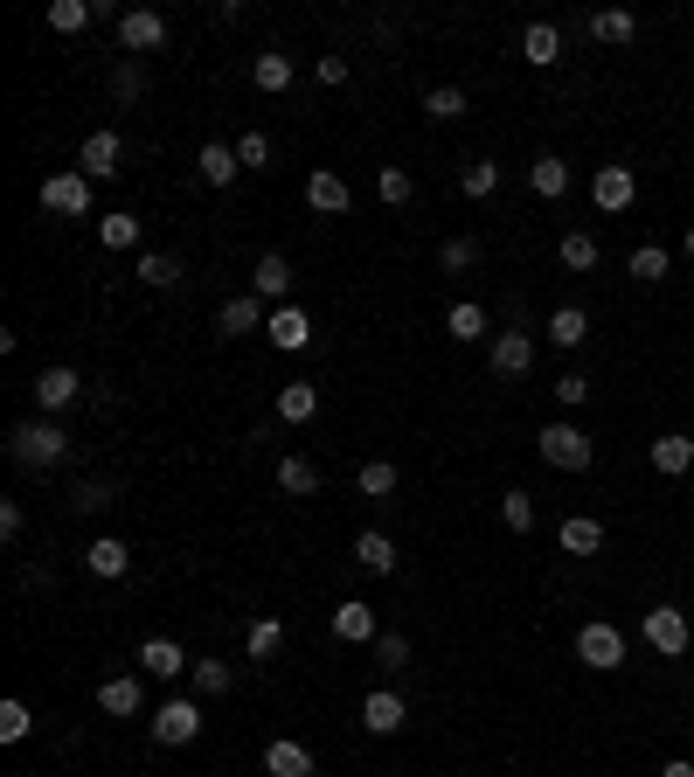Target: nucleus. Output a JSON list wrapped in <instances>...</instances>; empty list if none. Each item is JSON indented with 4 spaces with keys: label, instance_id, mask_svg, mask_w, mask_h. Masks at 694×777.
I'll return each instance as SVG.
<instances>
[{
    "label": "nucleus",
    "instance_id": "obj_1",
    "mask_svg": "<svg viewBox=\"0 0 694 777\" xmlns=\"http://www.w3.org/2000/svg\"><path fill=\"white\" fill-rule=\"evenodd\" d=\"M8 452H14V465H29V473H49V465L70 458V437L49 424V417H35V424H21V431L8 437Z\"/></svg>",
    "mask_w": 694,
    "mask_h": 777
},
{
    "label": "nucleus",
    "instance_id": "obj_2",
    "mask_svg": "<svg viewBox=\"0 0 694 777\" xmlns=\"http://www.w3.org/2000/svg\"><path fill=\"white\" fill-rule=\"evenodd\" d=\"M542 465H556V473H590L598 465V445H590V431H577V424H542Z\"/></svg>",
    "mask_w": 694,
    "mask_h": 777
},
{
    "label": "nucleus",
    "instance_id": "obj_3",
    "mask_svg": "<svg viewBox=\"0 0 694 777\" xmlns=\"http://www.w3.org/2000/svg\"><path fill=\"white\" fill-rule=\"evenodd\" d=\"M195 736H201V702H195V694H174V702L153 708V743H160V749H182Z\"/></svg>",
    "mask_w": 694,
    "mask_h": 777
},
{
    "label": "nucleus",
    "instance_id": "obj_4",
    "mask_svg": "<svg viewBox=\"0 0 694 777\" xmlns=\"http://www.w3.org/2000/svg\"><path fill=\"white\" fill-rule=\"evenodd\" d=\"M577 660L598 666V673H619V666H625V632L604 625V618H590V625L577 632Z\"/></svg>",
    "mask_w": 694,
    "mask_h": 777
},
{
    "label": "nucleus",
    "instance_id": "obj_5",
    "mask_svg": "<svg viewBox=\"0 0 694 777\" xmlns=\"http://www.w3.org/2000/svg\"><path fill=\"white\" fill-rule=\"evenodd\" d=\"M42 209L49 216H91V174L84 167H63L42 180Z\"/></svg>",
    "mask_w": 694,
    "mask_h": 777
},
{
    "label": "nucleus",
    "instance_id": "obj_6",
    "mask_svg": "<svg viewBox=\"0 0 694 777\" xmlns=\"http://www.w3.org/2000/svg\"><path fill=\"white\" fill-rule=\"evenodd\" d=\"M639 632H646V645H653L660 660H681L687 645H694V632H687V611H674V604H653Z\"/></svg>",
    "mask_w": 694,
    "mask_h": 777
},
{
    "label": "nucleus",
    "instance_id": "obj_7",
    "mask_svg": "<svg viewBox=\"0 0 694 777\" xmlns=\"http://www.w3.org/2000/svg\"><path fill=\"white\" fill-rule=\"evenodd\" d=\"M118 42H125V56H153V49H167V21L153 8H125L118 14Z\"/></svg>",
    "mask_w": 694,
    "mask_h": 777
},
{
    "label": "nucleus",
    "instance_id": "obj_8",
    "mask_svg": "<svg viewBox=\"0 0 694 777\" xmlns=\"http://www.w3.org/2000/svg\"><path fill=\"white\" fill-rule=\"evenodd\" d=\"M632 195H639V174L632 167H598V174H590V201H598L604 216H625Z\"/></svg>",
    "mask_w": 694,
    "mask_h": 777
},
{
    "label": "nucleus",
    "instance_id": "obj_9",
    "mask_svg": "<svg viewBox=\"0 0 694 777\" xmlns=\"http://www.w3.org/2000/svg\"><path fill=\"white\" fill-rule=\"evenodd\" d=\"M305 201H313V216H348L354 209V188L333 167H313V174H305Z\"/></svg>",
    "mask_w": 694,
    "mask_h": 777
},
{
    "label": "nucleus",
    "instance_id": "obj_10",
    "mask_svg": "<svg viewBox=\"0 0 694 777\" xmlns=\"http://www.w3.org/2000/svg\"><path fill=\"white\" fill-rule=\"evenodd\" d=\"M76 396H84V382H76V369H63V361H56V369H42V375H35V410H42V417H56V410H70Z\"/></svg>",
    "mask_w": 694,
    "mask_h": 777
},
{
    "label": "nucleus",
    "instance_id": "obj_11",
    "mask_svg": "<svg viewBox=\"0 0 694 777\" xmlns=\"http://www.w3.org/2000/svg\"><path fill=\"white\" fill-rule=\"evenodd\" d=\"M535 369V333L528 327H507L500 341H494V375H507V382H521Z\"/></svg>",
    "mask_w": 694,
    "mask_h": 777
},
{
    "label": "nucleus",
    "instance_id": "obj_12",
    "mask_svg": "<svg viewBox=\"0 0 694 777\" xmlns=\"http://www.w3.org/2000/svg\"><path fill=\"white\" fill-rule=\"evenodd\" d=\"M403 722H410L403 694H396V687H369V702H362V729H369V736H396Z\"/></svg>",
    "mask_w": 694,
    "mask_h": 777
},
{
    "label": "nucleus",
    "instance_id": "obj_13",
    "mask_svg": "<svg viewBox=\"0 0 694 777\" xmlns=\"http://www.w3.org/2000/svg\"><path fill=\"white\" fill-rule=\"evenodd\" d=\"M118 153H125V139L112 133V125H97V133L84 139V153H76V167H84L91 180H112L118 174Z\"/></svg>",
    "mask_w": 694,
    "mask_h": 777
},
{
    "label": "nucleus",
    "instance_id": "obj_14",
    "mask_svg": "<svg viewBox=\"0 0 694 777\" xmlns=\"http://www.w3.org/2000/svg\"><path fill=\"white\" fill-rule=\"evenodd\" d=\"M84 569H91L97 583H118L125 569H133V549H125V541H112V535H97L91 549H84Z\"/></svg>",
    "mask_w": 694,
    "mask_h": 777
},
{
    "label": "nucleus",
    "instance_id": "obj_15",
    "mask_svg": "<svg viewBox=\"0 0 694 777\" xmlns=\"http://www.w3.org/2000/svg\"><path fill=\"white\" fill-rule=\"evenodd\" d=\"M333 632H341L348 645H375V639H382V632H375V604H362V598L333 604Z\"/></svg>",
    "mask_w": 694,
    "mask_h": 777
},
{
    "label": "nucleus",
    "instance_id": "obj_16",
    "mask_svg": "<svg viewBox=\"0 0 694 777\" xmlns=\"http://www.w3.org/2000/svg\"><path fill=\"white\" fill-rule=\"evenodd\" d=\"M265 777H313V749L292 743V736L265 743Z\"/></svg>",
    "mask_w": 694,
    "mask_h": 777
},
{
    "label": "nucleus",
    "instance_id": "obj_17",
    "mask_svg": "<svg viewBox=\"0 0 694 777\" xmlns=\"http://www.w3.org/2000/svg\"><path fill=\"white\" fill-rule=\"evenodd\" d=\"M265 333H271V348H286V354H299L305 341H313V320L299 313V305H278V313L265 320Z\"/></svg>",
    "mask_w": 694,
    "mask_h": 777
},
{
    "label": "nucleus",
    "instance_id": "obj_18",
    "mask_svg": "<svg viewBox=\"0 0 694 777\" xmlns=\"http://www.w3.org/2000/svg\"><path fill=\"white\" fill-rule=\"evenodd\" d=\"M521 56H528L535 70L562 63V29H556V21H528V29H521Z\"/></svg>",
    "mask_w": 694,
    "mask_h": 777
},
{
    "label": "nucleus",
    "instance_id": "obj_19",
    "mask_svg": "<svg viewBox=\"0 0 694 777\" xmlns=\"http://www.w3.org/2000/svg\"><path fill=\"white\" fill-rule=\"evenodd\" d=\"M583 341H590V313H583V305H556V313H549V348L577 354Z\"/></svg>",
    "mask_w": 694,
    "mask_h": 777
},
{
    "label": "nucleus",
    "instance_id": "obj_20",
    "mask_svg": "<svg viewBox=\"0 0 694 777\" xmlns=\"http://www.w3.org/2000/svg\"><path fill=\"white\" fill-rule=\"evenodd\" d=\"M528 188L542 195V201H562V195H570V160H556V153H535V167H528Z\"/></svg>",
    "mask_w": 694,
    "mask_h": 777
},
{
    "label": "nucleus",
    "instance_id": "obj_21",
    "mask_svg": "<svg viewBox=\"0 0 694 777\" xmlns=\"http://www.w3.org/2000/svg\"><path fill=\"white\" fill-rule=\"evenodd\" d=\"M354 562H362V569H375V577H396V541L390 535H375V528H362V535H354Z\"/></svg>",
    "mask_w": 694,
    "mask_h": 777
},
{
    "label": "nucleus",
    "instance_id": "obj_22",
    "mask_svg": "<svg viewBox=\"0 0 694 777\" xmlns=\"http://www.w3.org/2000/svg\"><path fill=\"white\" fill-rule=\"evenodd\" d=\"M139 666L153 673V681H174V673H188L195 660H188V653H182V645H174V639H146V645H139Z\"/></svg>",
    "mask_w": 694,
    "mask_h": 777
},
{
    "label": "nucleus",
    "instance_id": "obj_23",
    "mask_svg": "<svg viewBox=\"0 0 694 777\" xmlns=\"http://www.w3.org/2000/svg\"><path fill=\"white\" fill-rule=\"evenodd\" d=\"M97 14H112L105 0H49V29H56V35H76V29H91Z\"/></svg>",
    "mask_w": 694,
    "mask_h": 777
},
{
    "label": "nucleus",
    "instance_id": "obj_24",
    "mask_svg": "<svg viewBox=\"0 0 694 777\" xmlns=\"http://www.w3.org/2000/svg\"><path fill=\"white\" fill-rule=\"evenodd\" d=\"M257 327H265V299H229L222 305V313H216V333H222V341H237V333H257Z\"/></svg>",
    "mask_w": 694,
    "mask_h": 777
},
{
    "label": "nucleus",
    "instance_id": "obj_25",
    "mask_svg": "<svg viewBox=\"0 0 694 777\" xmlns=\"http://www.w3.org/2000/svg\"><path fill=\"white\" fill-rule=\"evenodd\" d=\"M687 465H694V437H681V431L653 437V473H660V479H681Z\"/></svg>",
    "mask_w": 694,
    "mask_h": 777
},
{
    "label": "nucleus",
    "instance_id": "obj_26",
    "mask_svg": "<svg viewBox=\"0 0 694 777\" xmlns=\"http://www.w3.org/2000/svg\"><path fill=\"white\" fill-rule=\"evenodd\" d=\"M278 417H286V424H313L320 417V382H286V388H278Z\"/></svg>",
    "mask_w": 694,
    "mask_h": 777
},
{
    "label": "nucleus",
    "instance_id": "obj_27",
    "mask_svg": "<svg viewBox=\"0 0 694 777\" xmlns=\"http://www.w3.org/2000/svg\"><path fill=\"white\" fill-rule=\"evenodd\" d=\"M250 284H257V299H286L292 292V265L278 250H265V257H257V271H250Z\"/></svg>",
    "mask_w": 694,
    "mask_h": 777
},
{
    "label": "nucleus",
    "instance_id": "obj_28",
    "mask_svg": "<svg viewBox=\"0 0 694 777\" xmlns=\"http://www.w3.org/2000/svg\"><path fill=\"white\" fill-rule=\"evenodd\" d=\"M133 278L146 284V292H174V284H182V257H167V250H146Z\"/></svg>",
    "mask_w": 694,
    "mask_h": 777
},
{
    "label": "nucleus",
    "instance_id": "obj_29",
    "mask_svg": "<svg viewBox=\"0 0 694 777\" xmlns=\"http://www.w3.org/2000/svg\"><path fill=\"white\" fill-rule=\"evenodd\" d=\"M562 549H570V556H598L604 549V521H598V514H570V521H562Z\"/></svg>",
    "mask_w": 694,
    "mask_h": 777
},
{
    "label": "nucleus",
    "instance_id": "obj_30",
    "mask_svg": "<svg viewBox=\"0 0 694 777\" xmlns=\"http://www.w3.org/2000/svg\"><path fill=\"white\" fill-rule=\"evenodd\" d=\"M139 702H146V694H139L133 673H112V681L97 687V708H105V715H139Z\"/></svg>",
    "mask_w": 694,
    "mask_h": 777
},
{
    "label": "nucleus",
    "instance_id": "obj_31",
    "mask_svg": "<svg viewBox=\"0 0 694 777\" xmlns=\"http://www.w3.org/2000/svg\"><path fill=\"white\" fill-rule=\"evenodd\" d=\"M292 76H299V70H292V56H278V49H265V56L250 63V84H257V91H271V97H278V91H292Z\"/></svg>",
    "mask_w": 694,
    "mask_h": 777
},
{
    "label": "nucleus",
    "instance_id": "obj_32",
    "mask_svg": "<svg viewBox=\"0 0 694 777\" xmlns=\"http://www.w3.org/2000/svg\"><path fill=\"white\" fill-rule=\"evenodd\" d=\"M195 167H201V180H209V188H229V180H237V174H244V160H237V146H216V139H209V146H201V160H195Z\"/></svg>",
    "mask_w": 694,
    "mask_h": 777
},
{
    "label": "nucleus",
    "instance_id": "obj_33",
    "mask_svg": "<svg viewBox=\"0 0 694 777\" xmlns=\"http://www.w3.org/2000/svg\"><path fill=\"white\" fill-rule=\"evenodd\" d=\"M244 653H250L257 666H265V660H278V653H286V625H278V618H257V625L244 632Z\"/></svg>",
    "mask_w": 694,
    "mask_h": 777
},
{
    "label": "nucleus",
    "instance_id": "obj_34",
    "mask_svg": "<svg viewBox=\"0 0 694 777\" xmlns=\"http://www.w3.org/2000/svg\"><path fill=\"white\" fill-rule=\"evenodd\" d=\"M278 486H286L292 500L320 494V465H313V458H278Z\"/></svg>",
    "mask_w": 694,
    "mask_h": 777
},
{
    "label": "nucleus",
    "instance_id": "obj_35",
    "mask_svg": "<svg viewBox=\"0 0 694 777\" xmlns=\"http://www.w3.org/2000/svg\"><path fill=\"white\" fill-rule=\"evenodd\" d=\"M188 681H195V702H216V694H229V681H237V673H229L222 660H195Z\"/></svg>",
    "mask_w": 694,
    "mask_h": 777
},
{
    "label": "nucleus",
    "instance_id": "obj_36",
    "mask_svg": "<svg viewBox=\"0 0 694 777\" xmlns=\"http://www.w3.org/2000/svg\"><path fill=\"white\" fill-rule=\"evenodd\" d=\"M583 29H590V42H632V35H639V21H632L625 8H604V14H590Z\"/></svg>",
    "mask_w": 694,
    "mask_h": 777
},
{
    "label": "nucleus",
    "instance_id": "obj_37",
    "mask_svg": "<svg viewBox=\"0 0 694 777\" xmlns=\"http://www.w3.org/2000/svg\"><path fill=\"white\" fill-rule=\"evenodd\" d=\"M445 333H452V341H486V305L458 299L452 313H445Z\"/></svg>",
    "mask_w": 694,
    "mask_h": 777
},
{
    "label": "nucleus",
    "instance_id": "obj_38",
    "mask_svg": "<svg viewBox=\"0 0 694 777\" xmlns=\"http://www.w3.org/2000/svg\"><path fill=\"white\" fill-rule=\"evenodd\" d=\"M97 244H105V250H133L139 244V216H125V209L97 216Z\"/></svg>",
    "mask_w": 694,
    "mask_h": 777
},
{
    "label": "nucleus",
    "instance_id": "obj_39",
    "mask_svg": "<svg viewBox=\"0 0 694 777\" xmlns=\"http://www.w3.org/2000/svg\"><path fill=\"white\" fill-rule=\"evenodd\" d=\"M396 479H403V473H396V465H390V458H369V465H362V473H354V486H362V494H369V500H390V494H396Z\"/></svg>",
    "mask_w": 694,
    "mask_h": 777
},
{
    "label": "nucleus",
    "instance_id": "obj_40",
    "mask_svg": "<svg viewBox=\"0 0 694 777\" xmlns=\"http://www.w3.org/2000/svg\"><path fill=\"white\" fill-rule=\"evenodd\" d=\"M424 112H431V118H445V125H452V118H466V91H458V84H431V91H424Z\"/></svg>",
    "mask_w": 694,
    "mask_h": 777
},
{
    "label": "nucleus",
    "instance_id": "obj_41",
    "mask_svg": "<svg viewBox=\"0 0 694 777\" xmlns=\"http://www.w3.org/2000/svg\"><path fill=\"white\" fill-rule=\"evenodd\" d=\"M562 265H570V271H598V237H590V229H570V237H562Z\"/></svg>",
    "mask_w": 694,
    "mask_h": 777
},
{
    "label": "nucleus",
    "instance_id": "obj_42",
    "mask_svg": "<svg viewBox=\"0 0 694 777\" xmlns=\"http://www.w3.org/2000/svg\"><path fill=\"white\" fill-rule=\"evenodd\" d=\"M375 195H382V201H390V209H403V201H410V195H417V180H410L403 167H375Z\"/></svg>",
    "mask_w": 694,
    "mask_h": 777
},
{
    "label": "nucleus",
    "instance_id": "obj_43",
    "mask_svg": "<svg viewBox=\"0 0 694 777\" xmlns=\"http://www.w3.org/2000/svg\"><path fill=\"white\" fill-rule=\"evenodd\" d=\"M500 521H507L514 535H528V528H535V494H521V486H514V494H500Z\"/></svg>",
    "mask_w": 694,
    "mask_h": 777
},
{
    "label": "nucleus",
    "instance_id": "obj_44",
    "mask_svg": "<svg viewBox=\"0 0 694 777\" xmlns=\"http://www.w3.org/2000/svg\"><path fill=\"white\" fill-rule=\"evenodd\" d=\"M625 271H632L639 284H660V278H666V250H660V244H639V250H632V265H625Z\"/></svg>",
    "mask_w": 694,
    "mask_h": 777
},
{
    "label": "nucleus",
    "instance_id": "obj_45",
    "mask_svg": "<svg viewBox=\"0 0 694 777\" xmlns=\"http://www.w3.org/2000/svg\"><path fill=\"white\" fill-rule=\"evenodd\" d=\"M458 188H466L473 201H486V195H494V188H500V167H494V160H473L466 174H458Z\"/></svg>",
    "mask_w": 694,
    "mask_h": 777
},
{
    "label": "nucleus",
    "instance_id": "obj_46",
    "mask_svg": "<svg viewBox=\"0 0 694 777\" xmlns=\"http://www.w3.org/2000/svg\"><path fill=\"white\" fill-rule=\"evenodd\" d=\"M438 265H445L452 278H458V271H473V265H479V237H452V244L438 250Z\"/></svg>",
    "mask_w": 694,
    "mask_h": 777
},
{
    "label": "nucleus",
    "instance_id": "obj_47",
    "mask_svg": "<svg viewBox=\"0 0 694 777\" xmlns=\"http://www.w3.org/2000/svg\"><path fill=\"white\" fill-rule=\"evenodd\" d=\"M590 396H598V388H590V375H583V369H570V375L556 382V403H562V410H583Z\"/></svg>",
    "mask_w": 694,
    "mask_h": 777
},
{
    "label": "nucleus",
    "instance_id": "obj_48",
    "mask_svg": "<svg viewBox=\"0 0 694 777\" xmlns=\"http://www.w3.org/2000/svg\"><path fill=\"white\" fill-rule=\"evenodd\" d=\"M29 729H35V715H29V708H21V702H0V743H21Z\"/></svg>",
    "mask_w": 694,
    "mask_h": 777
},
{
    "label": "nucleus",
    "instance_id": "obj_49",
    "mask_svg": "<svg viewBox=\"0 0 694 777\" xmlns=\"http://www.w3.org/2000/svg\"><path fill=\"white\" fill-rule=\"evenodd\" d=\"M375 660L390 666V673H396V666H410V639H403V632H382V639H375Z\"/></svg>",
    "mask_w": 694,
    "mask_h": 777
},
{
    "label": "nucleus",
    "instance_id": "obj_50",
    "mask_svg": "<svg viewBox=\"0 0 694 777\" xmlns=\"http://www.w3.org/2000/svg\"><path fill=\"white\" fill-rule=\"evenodd\" d=\"M146 91V76H139V63H125L118 76H112V97H118V105H133V97Z\"/></svg>",
    "mask_w": 694,
    "mask_h": 777
},
{
    "label": "nucleus",
    "instance_id": "obj_51",
    "mask_svg": "<svg viewBox=\"0 0 694 777\" xmlns=\"http://www.w3.org/2000/svg\"><path fill=\"white\" fill-rule=\"evenodd\" d=\"M237 160H244V167H265V160H271V139H265V133H244V139H237Z\"/></svg>",
    "mask_w": 694,
    "mask_h": 777
},
{
    "label": "nucleus",
    "instance_id": "obj_52",
    "mask_svg": "<svg viewBox=\"0 0 694 777\" xmlns=\"http://www.w3.org/2000/svg\"><path fill=\"white\" fill-rule=\"evenodd\" d=\"M76 507H84V514H97V507H112V486H97V479H84V486H76Z\"/></svg>",
    "mask_w": 694,
    "mask_h": 777
},
{
    "label": "nucleus",
    "instance_id": "obj_53",
    "mask_svg": "<svg viewBox=\"0 0 694 777\" xmlns=\"http://www.w3.org/2000/svg\"><path fill=\"white\" fill-rule=\"evenodd\" d=\"M320 84L341 91V84H348V56H320Z\"/></svg>",
    "mask_w": 694,
    "mask_h": 777
},
{
    "label": "nucleus",
    "instance_id": "obj_54",
    "mask_svg": "<svg viewBox=\"0 0 694 777\" xmlns=\"http://www.w3.org/2000/svg\"><path fill=\"white\" fill-rule=\"evenodd\" d=\"M660 777H694V764H687V757H674V764H660Z\"/></svg>",
    "mask_w": 694,
    "mask_h": 777
},
{
    "label": "nucleus",
    "instance_id": "obj_55",
    "mask_svg": "<svg viewBox=\"0 0 694 777\" xmlns=\"http://www.w3.org/2000/svg\"><path fill=\"white\" fill-rule=\"evenodd\" d=\"M681 250H687V257H694V222H687V237H681Z\"/></svg>",
    "mask_w": 694,
    "mask_h": 777
}]
</instances>
